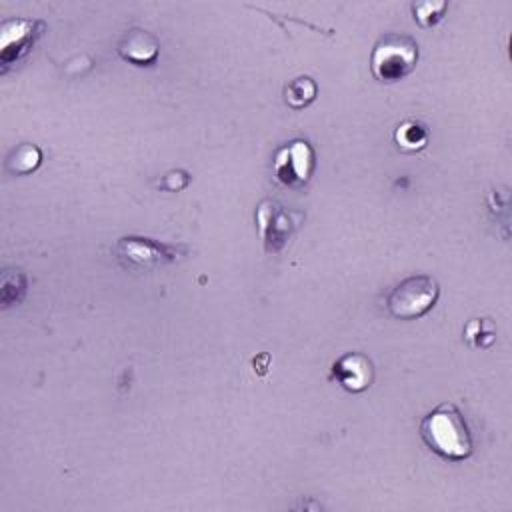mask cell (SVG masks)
Here are the masks:
<instances>
[{"label":"cell","mask_w":512,"mask_h":512,"mask_svg":"<svg viewBox=\"0 0 512 512\" xmlns=\"http://www.w3.org/2000/svg\"><path fill=\"white\" fill-rule=\"evenodd\" d=\"M422 442L442 460L462 462L472 456L470 426L454 402H442L420 420Z\"/></svg>","instance_id":"6da1fadb"},{"label":"cell","mask_w":512,"mask_h":512,"mask_svg":"<svg viewBox=\"0 0 512 512\" xmlns=\"http://www.w3.org/2000/svg\"><path fill=\"white\" fill-rule=\"evenodd\" d=\"M420 58L418 42L404 32H388L376 40L370 52V72L378 82H398L412 74Z\"/></svg>","instance_id":"7a4b0ae2"},{"label":"cell","mask_w":512,"mask_h":512,"mask_svg":"<svg viewBox=\"0 0 512 512\" xmlns=\"http://www.w3.org/2000/svg\"><path fill=\"white\" fill-rule=\"evenodd\" d=\"M440 298V284L428 274H412L400 280L386 296V310L396 320L426 316Z\"/></svg>","instance_id":"3957f363"},{"label":"cell","mask_w":512,"mask_h":512,"mask_svg":"<svg viewBox=\"0 0 512 512\" xmlns=\"http://www.w3.org/2000/svg\"><path fill=\"white\" fill-rule=\"evenodd\" d=\"M112 252L124 268L148 272L182 258L186 254V246L166 244L144 236H122L116 240Z\"/></svg>","instance_id":"277c9868"},{"label":"cell","mask_w":512,"mask_h":512,"mask_svg":"<svg viewBox=\"0 0 512 512\" xmlns=\"http://www.w3.org/2000/svg\"><path fill=\"white\" fill-rule=\"evenodd\" d=\"M304 214L286 208L278 200L264 198L256 206V228L268 254H278L302 224Z\"/></svg>","instance_id":"5b68a950"},{"label":"cell","mask_w":512,"mask_h":512,"mask_svg":"<svg viewBox=\"0 0 512 512\" xmlns=\"http://www.w3.org/2000/svg\"><path fill=\"white\" fill-rule=\"evenodd\" d=\"M316 170V152L304 138H294L276 148L272 156V174L286 188H302Z\"/></svg>","instance_id":"8992f818"},{"label":"cell","mask_w":512,"mask_h":512,"mask_svg":"<svg viewBox=\"0 0 512 512\" xmlns=\"http://www.w3.org/2000/svg\"><path fill=\"white\" fill-rule=\"evenodd\" d=\"M46 32V22L40 18H6L0 22V72L18 64Z\"/></svg>","instance_id":"52a82bcc"},{"label":"cell","mask_w":512,"mask_h":512,"mask_svg":"<svg viewBox=\"0 0 512 512\" xmlns=\"http://www.w3.org/2000/svg\"><path fill=\"white\" fill-rule=\"evenodd\" d=\"M332 378L350 394L366 392L374 382V364L362 352H346L332 362Z\"/></svg>","instance_id":"ba28073f"},{"label":"cell","mask_w":512,"mask_h":512,"mask_svg":"<svg viewBox=\"0 0 512 512\" xmlns=\"http://www.w3.org/2000/svg\"><path fill=\"white\" fill-rule=\"evenodd\" d=\"M118 56L134 66H154L160 56V42L148 30L130 28L118 40Z\"/></svg>","instance_id":"9c48e42d"},{"label":"cell","mask_w":512,"mask_h":512,"mask_svg":"<svg viewBox=\"0 0 512 512\" xmlns=\"http://www.w3.org/2000/svg\"><path fill=\"white\" fill-rule=\"evenodd\" d=\"M392 138L402 152H420L426 148L430 132L420 120L408 118L396 126Z\"/></svg>","instance_id":"30bf717a"},{"label":"cell","mask_w":512,"mask_h":512,"mask_svg":"<svg viewBox=\"0 0 512 512\" xmlns=\"http://www.w3.org/2000/svg\"><path fill=\"white\" fill-rule=\"evenodd\" d=\"M42 164V150L32 142L18 144L6 158V170L14 176H26Z\"/></svg>","instance_id":"8fae6325"},{"label":"cell","mask_w":512,"mask_h":512,"mask_svg":"<svg viewBox=\"0 0 512 512\" xmlns=\"http://www.w3.org/2000/svg\"><path fill=\"white\" fill-rule=\"evenodd\" d=\"M318 86L310 76H298L284 88V100L292 110H302L316 100Z\"/></svg>","instance_id":"7c38bea8"},{"label":"cell","mask_w":512,"mask_h":512,"mask_svg":"<svg viewBox=\"0 0 512 512\" xmlns=\"http://www.w3.org/2000/svg\"><path fill=\"white\" fill-rule=\"evenodd\" d=\"M28 280L26 274L18 268H6L2 272V284H0V300L2 308H10L14 304H20L26 296Z\"/></svg>","instance_id":"4fadbf2b"},{"label":"cell","mask_w":512,"mask_h":512,"mask_svg":"<svg viewBox=\"0 0 512 512\" xmlns=\"http://www.w3.org/2000/svg\"><path fill=\"white\" fill-rule=\"evenodd\" d=\"M410 10H412L414 22H418V26L432 28L444 20L448 2H412Z\"/></svg>","instance_id":"5bb4252c"},{"label":"cell","mask_w":512,"mask_h":512,"mask_svg":"<svg viewBox=\"0 0 512 512\" xmlns=\"http://www.w3.org/2000/svg\"><path fill=\"white\" fill-rule=\"evenodd\" d=\"M464 338L474 348H488L496 338V326L488 318H474L464 326Z\"/></svg>","instance_id":"9a60e30c"},{"label":"cell","mask_w":512,"mask_h":512,"mask_svg":"<svg viewBox=\"0 0 512 512\" xmlns=\"http://www.w3.org/2000/svg\"><path fill=\"white\" fill-rule=\"evenodd\" d=\"M192 176L186 170H170L162 176V180L158 182V188L168 190V192H180L184 188H188Z\"/></svg>","instance_id":"2e32d148"}]
</instances>
